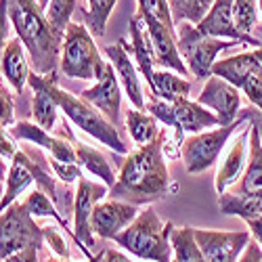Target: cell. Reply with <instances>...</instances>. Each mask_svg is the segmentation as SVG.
<instances>
[{"label":"cell","mask_w":262,"mask_h":262,"mask_svg":"<svg viewBox=\"0 0 262 262\" xmlns=\"http://www.w3.org/2000/svg\"><path fill=\"white\" fill-rule=\"evenodd\" d=\"M84 3H86V0H84Z\"/></svg>","instance_id":"cell-46"},{"label":"cell","mask_w":262,"mask_h":262,"mask_svg":"<svg viewBox=\"0 0 262 262\" xmlns=\"http://www.w3.org/2000/svg\"><path fill=\"white\" fill-rule=\"evenodd\" d=\"M38 3H40V7H42V9H47V7H49V3H51V0H38Z\"/></svg>","instance_id":"cell-44"},{"label":"cell","mask_w":262,"mask_h":262,"mask_svg":"<svg viewBox=\"0 0 262 262\" xmlns=\"http://www.w3.org/2000/svg\"><path fill=\"white\" fill-rule=\"evenodd\" d=\"M24 204H26V208L30 210V214L36 218V221H40V218H55L57 225H59L61 229H65L68 233H72L68 221H65V218L61 216V210L57 208V204H55L42 189H34V191L28 195V198L24 200Z\"/></svg>","instance_id":"cell-29"},{"label":"cell","mask_w":262,"mask_h":262,"mask_svg":"<svg viewBox=\"0 0 262 262\" xmlns=\"http://www.w3.org/2000/svg\"><path fill=\"white\" fill-rule=\"evenodd\" d=\"M7 19L24 42L34 72L40 76L55 74L61 63L63 36L49 24L38 0H9Z\"/></svg>","instance_id":"cell-2"},{"label":"cell","mask_w":262,"mask_h":262,"mask_svg":"<svg viewBox=\"0 0 262 262\" xmlns=\"http://www.w3.org/2000/svg\"><path fill=\"white\" fill-rule=\"evenodd\" d=\"M0 156H3L5 162H13L17 156V149L13 145V141L9 139V135L3 130V137H0Z\"/></svg>","instance_id":"cell-39"},{"label":"cell","mask_w":262,"mask_h":262,"mask_svg":"<svg viewBox=\"0 0 262 262\" xmlns=\"http://www.w3.org/2000/svg\"><path fill=\"white\" fill-rule=\"evenodd\" d=\"M246 225H248V229H250L252 237H254L256 242L262 246V214H260V216H256V218H250V221H246Z\"/></svg>","instance_id":"cell-41"},{"label":"cell","mask_w":262,"mask_h":262,"mask_svg":"<svg viewBox=\"0 0 262 262\" xmlns=\"http://www.w3.org/2000/svg\"><path fill=\"white\" fill-rule=\"evenodd\" d=\"M124 126L128 130L130 139H133L139 147H145L149 143H154L160 135V122L145 112H139V109H128L124 114Z\"/></svg>","instance_id":"cell-25"},{"label":"cell","mask_w":262,"mask_h":262,"mask_svg":"<svg viewBox=\"0 0 262 262\" xmlns=\"http://www.w3.org/2000/svg\"><path fill=\"white\" fill-rule=\"evenodd\" d=\"M168 5H170L172 19L177 26L185 24V21L198 26L210 11V7L214 5V0H168Z\"/></svg>","instance_id":"cell-31"},{"label":"cell","mask_w":262,"mask_h":262,"mask_svg":"<svg viewBox=\"0 0 262 262\" xmlns=\"http://www.w3.org/2000/svg\"><path fill=\"white\" fill-rule=\"evenodd\" d=\"M258 9H260V15H262V0H258Z\"/></svg>","instance_id":"cell-45"},{"label":"cell","mask_w":262,"mask_h":262,"mask_svg":"<svg viewBox=\"0 0 262 262\" xmlns=\"http://www.w3.org/2000/svg\"><path fill=\"white\" fill-rule=\"evenodd\" d=\"M105 55L109 59V63L114 65V70L118 74V80L122 84V89L128 97V101L133 103L135 109L145 112V97H143V89H141V72L137 68V63L130 59V42H126L124 38H120L114 45L105 47Z\"/></svg>","instance_id":"cell-13"},{"label":"cell","mask_w":262,"mask_h":262,"mask_svg":"<svg viewBox=\"0 0 262 262\" xmlns=\"http://www.w3.org/2000/svg\"><path fill=\"white\" fill-rule=\"evenodd\" d=\"M107 61H103L95 36L84 24H74L68 28L63 36L61 47V63L59 70L63 76L76 78V80H99Z\"/></svg>","instance_id":"cell-5"},{"label":"cell","mask_w":262,"mask_h":262,"mask_svg":"<svg viewBox=\"0 0 262 262\" xmlns=\"http://www.w3.org/2000/svg\"><path fill=\"white\" fill-rule=\"evenodd\" d=\"M195 28H198V32L202 36L235 40V42H242V45H248L254 49L262 47V42L258 38L246 36L237 30L235 17H233V0H214V5L206 13V17Z\"/></svg>","instance_id":"cell-14"},{"label":"cell","mask_w":262,"mask_h":262,"mask_svg":"<svg viewBox=\"0 0 262 262\" xmlns=\"http://www.w3.org/2000/svg\"><path fill=\"white\" fill-rule=\"evenodd\" d=\"M149 89H151V95H154V97L172 103V101L183 99V97H187L191 93V82L185 80V76H181L177 72L156 70L154 84H151Z\"/></svg>","instance_id":"cell-26"},{"label":"cell","mask_w":262,"mask_h":262,"mask_svg":"<svg viewBox=\"0 0 262 262\" xmlns=\"http://www.w3.org/2000/svg\"><path fill=\"white\" fill-rule=\"evenodd\" d=\"M38 252H40V250L30 248V250L19 252V254H15V256H11V258L3 260V262H38Z\"/></svg>","instance_id":"cell-40"},{"label":"cell","mask_w":262,"mask_h":262,"mask_svg":"<svg viewBox=\"0 0 262 262\" xmlns=\"http://www.w3.org/2000/svg\"><path fill=\"white\" fill-rule=\"evenodd\" d=\"M237 262H262V246L256 242V239H252L246 248V252L242 254V258Z\"/></svg>","instance_id":"cell-38"},{"label":"cell","mask_w":262,"mask_h":262,"mask_svg":"<svg viewBox=\"0 0 262 262\" xmlns=\"http://www.w3.org/2000/svg\"><path fill=\"white\" fill-rule=\"evenodd\" d=\"M11 130V135L15 139L21 141H30L34 143L38 149H47L51 158L57 162H65V164H78V156H76V147L72 145V141L63 139V137H55L49 130H45L42 126H38L36 122H28L21 120L15 122Z\"/></svg>","instance_id":"cell-17"},{"label":"cell","mask_w":262,"mask_h":262,"mask_svg":"<svg viewBox=\"0 0 262 262\" xmlns=\"http://www.w3.org/2000/svg\"><path fill=\"white\" fill-rule=\"evenodd\" d=\"M177 38H179V51L183 61L187 63L189 72L198 80H206L212 76V68L216 65L218 55L242 45V42H235V40L202 36L198 28L189 24V21L177 26Z\"/></svg>","instance_id":"cell-7"},{"label":"cell","mask_w":262,"mask_h":262,"mask_svg":"<svg viewBox=\"0 0 262 262\" xmlns=\"http://www.w3.org/2000/svg\"><path fill=\"white\" fill-rule=\"evenodd\" d=\"M42 235H45V244L51 248V252L57 258H68L70 256L68 244H65V239L61 237V233L55 227H42Z\"/></svg>","instance_id":"cell-37"},{"label":"cell","mask_w":262,"mask_h":262,"mask_svg":"<svg viewBox=\"0 0 262 262\" xmlns=\"http://www.w3.org/2000/svg\"><path fill=\"white\" fill-rule=\"evenodd\" d=\"M101 262H135V260H130V258L124 256L122 252L109 248V250H103V260H101ZM143 262H147V260H143Z\"/></svg>","instance_id":"cell-42"},{"label":"cell","mask_w":262,"mask_h":262,"mask_svg":"<svg viewBox=\"0 0 262 262\" xmlns=\"http://www.w3.org/2000/svg\"><path fill=\"white\" fill-rule=\"evenodd\" d=\"M172 262H174V260H172Z\"/></svg>","instance_id":"cell-47"},{"label":"cell","mask_w":262,"mask_h":262,"mask_svg":"<svg viewBox=\"0 0 262 262\" xmlns=\"http://www.w3.org/2000/svg\"><path fill=\"white\" fill-rule=\"evenodd\" d=\"M141 17H143L145 26L149 30L151 45H154V51H156V65H160V68H164V70H170V72H177L181 76H187L189 68L183 61L181 51H179L177 30L166 28L162 21H158L154 17H147V15H141Z\"/></svg>","instance_id":"cell-16"},{"label":"cell","mask_w":262,"mask_h":262,"mask_svg":"<svg viewBox=\"0 0 262 262\" xmlns=\"http://www.w3.org/2000/svg\"><path fill=\"white\" fill-rule=\"evenodd\" d=\"M80 97L84 101H89L93 107H97L116 128L122 126V84L118 80L114 65L109 61L105 65L101 78L95 82V86L82 91Z\"/></svg>","instance_id":"cell-12"},{"label":"cell","mask_w":262,"mask_h":262,"mask_svg":"<svg viewBox=\"0 0 262 262\" xmlns=\"http://www.w3.org/2000/svg\"><path fill=\"white\" fill-rule=\"evenodd\" d=\"M218 210L225 216H239L244 221L256 218L262 214V198H254V195L246 193H223L218 195Z\"/></svg>","instance_id":"cell-27"},{"label":"cell","mask_w":262,"mask_h":262,"mask_svg":"<svg viewBox=\"0 0 262 262\" xmlns=\"http://www.w3.org/2000/svg\"><path fill=\"white\" fill-rule=\"evenodd\" d=\"M198 103L212 109V114L218 118L221 126H231L239 120L242 91L223 78L210 76L198 95Z\"/></svg>","instance_id":"cell-11"},{"label":"cell","mask_w":262,"mask_h":262,"mask_svg":"<svg viewBox=\"0 0 262 262\" xmlns=\"http://www.w3.org/2000/svg\"><path fill=\"white\" fill-rule=\"evenodd\" d=\"M0 107H3V118H0V124L5 128H11L15 124V95L11 89L3 84L0 86Z\"/></svg>","instance_id":"cell-36"},{"label":"cell","mask_w":262,"mask_h":262,"mask_svg":"<svg viewBox=\"0 0 262 262\" xmlns=\"http://www.w3.org/2000/svg\"><path fill=\"white\" fill-rule=\"evenodd\" d=\"M139 214H141L139 206L135 204L112 198L103 200L93 210V218H91L93 233L101 239H116V235H120Z\"/></svg>","instance_id":"cell-15"},{"label":"cell","mask_w":262,"mask_h":262,"mask_svg":"<svg viewBox=\"0 0 262 262\" xmlns=\"http://www.w3.org/2000/svg\"><path fill=\"white\" fill-rule=\"evenodd\" d=\"M45 244L42 227H38L36 218L30 214L24 202H15L7 210H3L0 218V260H7L24 250Z\"/></svg>","instance_id":"cell-8"},{"label":"cell","mask_w":262,"mask_h":262,"mask_svg":"<svg viewBox=\"0 0 262 262\" xmlns=\"http://www.w3.org/2000/svg\"><path fill=\"white\" fill-rule=\"evenodd\" d=\"M256 114H258V109L250 107V109H244L239 114V120L231 126H218L214 130H206V133H200V135H189L181 147V158L185 162V170L195 177V174H202L208 168H212L218 162V158H221L229 139L239 128H244Z\"/></svg>","instance_id":"cell-6"},{"label":"cell","mask_w":262,"mask_h":262,"mask_svg":"<svg viewBox=\"0 0 262 262\" xmlns=\"http://www.w3.org/2000/svg\"><path fill=\"white\" fill-rule=\"evenodd\" d=\"M260 114V112H258ZM256 114V116H258ZM254 116V118H256ZM252 118V120H254ZM252 120L246 124V128L235 137V141L231 143L229 151L225 160L218 164V170H216V179H214V185H216V193L223 195L227 193V189L231 185H235L239 179L244 177L246 172V166H248V149H250V124Z\"/></svg>","instance_id":"cell-18"},{"label":"cell","mask_w":262,"mask_h":262,"mask_svg":"<svg viewBox=\"0 0 262 262\" xmlns=\"http://www.w3.org/2000/svg\"><path fill=\"white\" fill-rule=\"evenodd\" d=\"M170 242L174 250V262H206L198 242H195L193 227L174 229Z\"/></svg>","instance_id":"cell-28"},{"label":"cell","mask_w":262,"mask_h":262,"mask_svg":"<svg viewBox=\"0 0 262 262\" xmlns=\"http://www.w3.org/2000/svg\"><path fill=\"white\" fill-rule=\"evenodd\" d=\"M128 28H130V55L135 57L141 76L151 86L156 76V51H154V45H151L149 30L139 13L130 17Z\"/></svg>","instance_id":"cell-20"},{"label":"cell","mask_w":262,"mask_h":262,"mask_svg":"<svg viewBox=\"0 0 262 262\" xmlns=\"http://www.w3.org/2000/svg\"><path fill=\"white\" fill-rule=\"evenodd\" d=\"M32 183H36L34 158L28 151H17V156L11 162L9 172H7V185H5V193H3V202H0V210H7L11 204H15L19 195Z\"/></svg>","instance_id":"cell-22"},{"label":"cell","mask_w":262,"mask_h":262,"mask_svg":"<svg viewBox=\"0 0 262 262\" xmlns=\"http://www.w3.org/2000/svg\"><path fill=\"white\" fill-rule=\"evenodd\" d=\"M168 141V128H162L154 143L130 151L120 164L118 181L109 189V198L135 206H151L177 191L166 166L164 147Z\"/></svg>","instance_id":"cell-1"},{"label":"cell","mask_w":262,"mask_h":262,"mask_svg":"<svg viewBox=\"0 0 262 262\" xmlns=\"http://www.w3.org/2000/svg\"><path fill=\"white\" fill-rule=\"evenodd\" d=\"M139 5V13L141 15H147V17H154L158 21L170 30H177V24L172 19V11H170V5L168 0H137Z\"/></svg>","instance_id":"cell-34"},{"label":"cell","mask_w":262,"mask_h":262,"mask_svg":"<svg viewBox=\"0 0 262 262\" xmlns=\"http://www.w3.org/2000/svg\"><path fill=\"white\" fill-rule=\"evenodd\" d=\"M258 13H260V9L256 7V0H233L235 26L242 34L252 36V30L258 24Z\"/></svg>","instance_id":"cell-33"},{"label":"cell","mask_w":262,"mask_h":262,"mask_svg":"<svg viewBox=\"0 0 262 262\" xmlns=\"http://www.w3.org/2000/svg\"><path fill=\"white\" fill-rule=\"evenodd\" d=\"M28 51L24 47V42L19 38H11L5 49H3V57H0V70H3V78L7 80V84L11 89L21 95L24 89L30 84V59H28Z\"/></svg>","instance_id":"cell-19"},{"label":"cell","mask_w":262,"mask_h":262,"mask_svg":"<svg viewBox=\"0 0 262 262\" xmlns=\"http://www.w3.org/2000/svg\"><path fill=\"white\" fill-rule=\"evenodd\" d=\"M118 0H86L84 7V26L91 30L95 38H103L107 30V21Z\"/></svg>","instance_id":"cell-30"},{"label":"cell","mask_w":262,"mask_h":262,"mask_svg":"<svg viewBox=\"0 0 262 262\" xmlns=\"http://www.w3.org/2000/svg\"><path fill=\"white\" fill-rule=\"evenodd\" d=\"M258 116L250 124L248 166H246L244 177L239 179V193L254 195V198H262V137H260Z\"/></svg>","instance_id":"cell-23"},{"label":"cell","mask_w":262,"mask_h":262,"mask_svg":"<svg viewBox=\"0 0 262 262\" xmlns=\"http://www.w3.org/2000/svg\"><path fill=\"white\" fill-rule=\"evenodd\" d=\"M103 260V252H99L95 258H91V260H84V262H101ZM42 262H74V260H68V258H47V260H42Z\"/></svg>","instance_id":"cell-43"},{"label":"cell","mask_w":262,"mask_h":262,"mask_svg":"<svg viewBox=\"0 0 262 262\" xmlns=\"http://www.w3.org/2000/svg\"><path fill=\"white\" fill-rule=\"evenodd\" d=\"M49 162H51V168L55 172V177L63 185H72V183H78L82 179V166L80 164H65V162H57L53 158Z\"/></svg>","instance_id":"cell-35"},{"label":"cell","mask_w":262,"mask_h":262,"mask_svg":"<svg viewBox=\"0 0 262 262\" xmlns=\"http://www.w3.org/2000/svg\"><path fill=\"white\" fill-rule=\"evenodd\" d=\"M172 223H162L154 206H147L120 235H116V246L130 252L139 260L147 262H172L174 250L170 237L174 233Z\"/></svg>","instance_id":"cell-3"},{"label":"cell","mask_w":262,"mask_h":262,"mask_svg":"<svg viewBox=\"0 0 262 262\" xmlns=\"http://www.w3.org/2000/svg\"><path fill=\"white\" fill-rule=\"evenodd\" d=\"M76 3H78V0H51L49 7L45 9L49 24L61 36H65L68 28L72 26V15L76 11Z\"/></svg>","instance_id":"cell-32"},{"label":"cell","mask_w":262,"mask_h":262,"mask_svg":"<svg viewBox=\"0 0 262 262\" xmlns=\"http://www.w3.org/2000/svg\"><path fill=\"white\" fill-rule=\"evenodd\" d=\"M51 95L57 101L63 116L68 118V122H72L82 133L97 139L101 145L109 147L116 154H128V145L120 137V130L97 107H93L89 101H84L80 95H72L68 91H63L59 86V80L51 84Z\"/></svg>","instance_id":"cell-4"},{"label":"cell","mask_w":262,"mask_h":262,"mask_svg":"<svg viewBox=\"0 0 262 262\" xmlns=\"http://www.w3.org/2000/svg\"><path fill=\"white\" fill-rule=\"evenodd\" d=\"M193 233L206 262H237L252 242L250 231H212L193 227Z\"/></svg>","instance_id":"cell-10"},{"label":"cell","mask_w":262,"mask_h":262,"mask_svg":"<svg viewBox=\"0 0 262 262\" xmlns=\"http://www.w3.org/2000/svg\"><path fill=\"white\" fill-rule=\"evenodd\" d=\"M105 195H109V187L107 185H99L93 183L89 179H80L78 181V189L74 193V239L78 248L82 250V254L86 256V260L95 258L91 248L95 246V233H93V210L99 202H103Z\"/></svg>","instance_id":"cell-9"},{"label":"cell","mask_w":262,"mask_h":262,"mask_svg":"<svg viewBox=\"0 0 262 262\" xmlns=\"http://www.w3.org/2000/svg\"><path fill=\"white\" fill-rule=\"evenodd\" d=\"M258 70H262V47L216 61V65L212 68V76L223 78L239 89L244 84V80Z\"/></svg>","instance_id":"cell-21"},{"label":"cell","mask_w":262,"mask_h":262,"mask_svg":"<svg viewBox=\"0 0 262 262\" xmlns=\"http://www.w3.org/2000/svg\"><path fill=\"white\" fill-rule=\"evenodd\" d=\"M74 147H76L78 164H80L86 172H91V174H95L97 179H101L103 185H107L109 189H112V187L116 185L118 177L114 174V168H112V164H109V160L101 154L99 149H95V147H91V145H86V143L76 141Z\"/></svg>","instance_id":"cell-24"}]
</instances>
